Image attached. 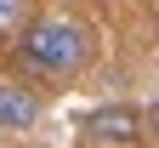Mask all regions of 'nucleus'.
<instances>
[{"label":"nucleus","instance_id":"f257e3e1","mask_svg":"<svg viewBox=\"0 0 159 148\" xmlns=\"http://www.w3.org/2000/svg\"><path fill=\"white\" fill-rule=\"evenodd\" d=\"M91 57V34L74 17H29V29L17 34V63L29 74H74Z\"/></svg>","mask_w":159,"mask_h":148},{"label":"nucleus","instance_id":"f03ea898","mask_svg":"<svg viewBox=\"0 0 159 148\" xmlns=\"http://www.w3.org/2000/svg\"><path fill=\"white\" fill-rule=\"evenodd\" d=\"M142 114L136 108H125V103H108V108H91L85 114V137L91 142H108V148H125V142H136L142 137Z\"/></svg>","mask_w":159,"mask_h":148},{"label":"nucleus","instance_id":"7ed1b4c3","mask_svg":"<svg viewBox=\"0 0 159 148\" xmlns=\"http://www.w3.org/2000/svg\"><path fill=\"white\" fill-rule=\"evenodd\" d=\"M40 120V97L17 80H0V131H29Z\"/></svg>","mask_w":159,"mask_h":148},{"label":"nucleus","instance_id":"20e7f679","mask_svg":"<svg viewBox=\"0 0 159 148\" xmlns=\"http://www.w3.org/2000/svg\"><path fill=\"white\" fill-rule=\"evenodd\" d=\"M29 29V0H0V40H17Z\"/></svg>","mask_w":159,"mask_h":148},{"label":"nucleus","instance_id":"39448f33","mask_svg":"<svg viewBox=\"0 0 159 148\" xmlns=\"http://www.w3.org/2000/svg\"><path fill=\"white\" fill-rule=\"evenodd\" d=\"M142 120H148V131H153V137H159V103H153V108H148V114H142Z\"/></svg>","mask_w":159,"mask_h":148}]
</instances>
